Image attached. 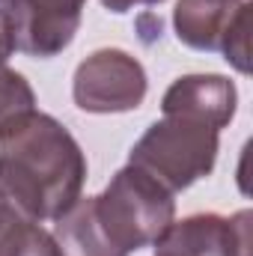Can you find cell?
Wrapping results in <instances>:
<instances>
[{"mask_svg": "<svg viewBox=\"0 0 253 256\" xmlns=\"http://www.w3.org/2000/svg\"><path fill=\"white\" fill-rule=\"evenodd\" d=\"M155 256H250V212L173 220L155 242Z\"/></svg>", "mask_w": 253, "mask_h": 256, "instance_id": "6", "label": "cell"}, {"mask_svg": "<svg viewBox=\"0 0 253 256\" xmlns=\"http://www.w3.org/2000/svg\"><path fill=\"white\" fill-rule=\"evenodd\" d=\"M15 51V42H12V30H9V18H6V9H0V60L9 63Z\"/></svg>", "mask_w": 253, "mask_h": 256, "instance_id": "13", "label": "cell"}, {"mask_svg": "<svg viewBox=\"0 0 253 256\" xmlns=\"http://www.w3.org/2000/svg\"><path fill=\"white\" fill-rule=\"evenodd\" d=\"M30 110H36L33 86L21 72L9 68L6 60H0V131H6L15 120H21Z\"/></svg>", "mask_w": 253, "mask_h": 256, "instance_id": "11", "label": "cell"}, {"mask_svg": "<svg viewBox=\"0 0 253 256\" xmlns=\"http://www.w3.org/2000/svg\"><path fill=\"white\" fill-rule=\"evenodd\" d=\"M0 256H63L54 236L39 226L0 185Z\"/></svg>", "mask_w": 253, "mask_h": 256, "instance_id": "10", "label": "cell"}, {"mask_svg": "<svg viewBox=\"0 0 253 256\" xmlns=\"http://www.w3.org/2000/svg\"><path fill=\"white\" fill-rule=\"evenodd\" d=\"M86 182V155L51 114L30 110L0 131V185L33 220H57Z\"/></svg>", "mask_w": 253, "mask_h": 256, "instance_id": "1", "label": "cell"}, {"mask_svg": "<svg viewBox=\"0 0 253 256\" xmlns=\"http://www.w3.org/2000/svg\"><path fill=\"white\" fill-rule=\"evenodd\" d=\"M54 242L63 256H126L104 232L96 214V200L80 196L54 220Z\"/></svg>", "mask_w": 253, "mask_h": 256, "instance_id": "9", "label": "cell"}, {"mask_svg": "<svg viewBox=\"0 0 253 256\" xmlns=\"http://www.w3.org/2000/svg\"><path fill=\"white\" fill-rule=\"evenodd\" d=\"M92 200L98 224L126 256L155 244L176 218L173 194L134 164L116 170L108 188Z\"/></svg>", "mask_w": 253, "mask_h": 256, "instance_id": "2", "label": "cell"}, {"mask_svg": "<svg viewBox=\"0 0 253 256\" xmlns=\"http://www.w3.org/2000/svg\"><path fill=\"white\" fill-rule=\"evenodd\" d=\"M218 134L220 131L196 120L164 116L152 122L143 131V137L131 146L128 164L146 170L170 194H179L214 170L220 149Z\"/></svg>", "mask_w": 253, "mask_h": 256, "instance_id": "3", "label": "cell"}, {"mask_svg": "<svg viewBox=\"0 0 253 256\" xmlns=\"http://www.w3.org/2000/svg\"><path fill=\"white\" fill-rule=\"evenodd\" d=\"M155 3H161V0H102V6L110 9V12H128V9H137V6H155Z\"/></svg>", "mask_w": 253, "mask_h": 256, "instance_id": "14", "label": "cell"}, {"mask_svg": "<svg viewBox=\"0 0 253 256\" xmlns=\"http://www.w3.org/2000/svg\"><path fill=\"white\" fill-rule=\"evenodd\" d=\"M238 6L242 0H179L173 9L179 42L194 51H220L224 33Z\"/></svg>", "mask_w": 253, "mask_h": 256, "instance_id": "8", "label": "cell"}, {"mask_svg": "<svg viewBox=\"0 0 253 256\" xmlns=\"http://www.w3.org/2000/svg\"><path fill=\"white\" fill-rule=\"evenodd\" d=\"M3 3H6V0H0V6H3Z\"/></svg>", "mask_w": 253, "mask_h": 256, "instance_id": "15", "label": "cell"}, {"mask_svg": "<svg viewBox=\"0 0 253 256\" xmlns=\"http://www.w3.org/2000/svg\"><path fill=\"white\" fill-rule=\"evenodd\" d=\"M15 51L51 60L72 45L86 0H6L3 3Z\"/></svg>", "mask_w": 253, "mask_h": 256, "instance_id": "5", "label": "cell"}, {"mask_svg": "<svg viewBox=\"0 0 253 256\" xmlns=\"http://www.w3.org/2000/svg\"><path fill=\"white\" fill-rule=\"evenodd\" d=\"M236 104H238V92L236 84L224 74H185L176 78L164 98H161V110L164 116H185L206 122L208 128L220 131L232 122L236 116Z\"/></svg>", "mask_w": 253, "mask_h": 256, "instance_id": "7", "label": "cell"}, {"mask_svg": "<svg viewBox=\"0 0 253 256\" xmlns=\"http://www.w3.org/2000/svg\"><path fill=\"white\" fill-rule=\"evenodd\" d=\"M149 80L137 57L122 48H102L74 68L72 98L86 114H128L146 98Z\"/></svg>", "mask_w": 253, "mask_h": 256, "instance_id": "4", "label": "cell"}, {"mask_svg": "<svg viewBox=\"0 0 253 256\" xmlns=\"http://www.w3.org/2000/svg\"><path fill=\"white\" fill-rule=\"evenodd\" d=\"M250 18H253V3L242 0L236 18L230 21L224 42H220V54L224 60L242 74H250Z\"/></svg>", "mask_w": 253, "mask_h": 256, "instance_id": "12", "label": "cell"}]
</instances>
